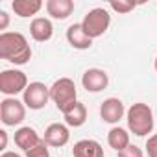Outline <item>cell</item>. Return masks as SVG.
<instances>
[{"instance_id":"6da1fadb","label":"cell","mask_w":157,"mask_h":157,"mask_svg":"<svg viewBox=\"0 0 157 157\" xmlns=\"http://www.w3.org/2000/svg\"><path fill=\"white\" fill-rule=\"evenodd\" d=\"M0 57L13 65H26L32 59V48L28 44V39L21 32H2L0 33Z\"/></svg>"},{"instance_id":"7a4b0ae2","label":"cell","mask_w":157,"mask_h":157,"mask_svg":"<svg viewBox=\"0 0 157 157\" xmlns=\"http://www.w3.org/2000/svg\"><path fill=\"white\" fill-rule=\"evenodd\" d=\"M126 120H128V129L137 135V137H146L153 131L155 120H153V111L148 104L137 102L126 111Z\"/></svg>"},{"instance_id":"3957f363","label":"cell","mask_w":157,"mask_h":157,"mask_svg":"<svg viewBox=\"0 0 157 157\" xmlns=\"http://www.w3.org/2000/svg\"><path fill=\"white\" fill-rule=\"evenodd\" d=\"M50 100L56 104V107L61 113H65L70 105H74L78 102L76 83L70 78H59V80H56L50 87Z\"/></svg>"},{"instance_id":"277c9868","label":"cell","mask_w":157,"mask_h":157,"mask_svg":"<svg viewBox=\"0 0 157 157\" xmlns=\"http://www.w3.org/2000/svg\"><path fill=\"white\" fill-rule=\"evenodd\" d=\"M109 24H111V15H109V11L105 8H94V10L87 11V15L82 21L83 32L93 41L98 39V37H102L109 30Z\"/></svg>"},{"instance_id":"5b68a950","label":"cell","mask_w":157,"mask_h":157,"mask_svg":"<svg viewBox=\"0 0 157 157\" xmlns=\"http://www.w3.org/2000/svg\"><path fill=\"white\" fill-rule=\"evenodd\" d=\"M28 78L22 70L17 68H8L0 72V93L6 94L8 98H15L19 93H24L28 87Z\"/></svg>"},{"instance_id":"8992f818","label":"cell","mask_w":157,"mask_h":157,"mask_svg":"<svg viewBox=\"0 0 157 157\" xmlns=\"http://www.w3.org/2000/svg\"><path fill=\"white\" fill-rule=\"evenodd\" d=\"M26 118V105L17 98H4L0 102V120L4 126H19Z\"/></svg>"},{"instance_id":"52a82bcc","label":"cell","mask_w":157,"mask_h":157,"mask_svg":"<svg viewBox=\"0 0 157 157\" xmlns=\"http://www.w3.org/2000/svg\"><path fill=\"white\" fill-rule=\"evenodd\" d=\"M50 100V87H46L43 82H32L26 91L22 93V102L26 107L33 109V111H39L43 109Z\"/></svg>"},{"instance_id":"ba28073f","label":"cell","mask_w":157,"mask_h":157,"mask_svg":"<svg viewBox=\"0 0 157 157\" xmlns=\"http://www.w3.org/2000/svg\"><path fill=\"white\" fill-rule=\"evenodd\" d=\"M82 85L87 93H100L109 85V76L102 68H87L82 76Z\"/></svg>"},{"instance_id":"9c48e42d","label":"cell","mask_w":157,"mask_h":157,"mask_svg":"<svg viewBox=\"0 0 157 157\" xmlns=\"http://www.w3.org/2000/svg\"><path fill=\"white\" fill-rule=\"evenodd\" d=\"M126 115V107L118 98H107L100 105V118L107 124H118Z\"/></svg>"},{"instance_id":"30bf717a","label":"cell","mask_w":157,"mask_h":157,"mask_svg":"<svg viewBox=\"0 0 157 157\" xmlns=\"http://www.w3.org/2000/svg\"><path fill=\"white\" fill-rule=\"evenodd\" d=\"M70 139V131H68V126L67 124H59V122H54L50 124L46 129H44V137L43 140L48 144V146H54V148H61L68 142Z\"/></svg>"},{"instance_id":"8fae6325","label":"cell","mask_w":157,"mask_h":157,"mask_svg":"<svg viewBox=\"0 0 157 157\" xmlns=\"http://www.w3.org/2000/svg\"><path fill=\"white\" fill-rule=\"evenodd\" d=\"M67 41L76 50H87L93 46V39L83 32L82 22H74L67 28Z\"/></svg>"},{"instance_id":"7c38bea8","label":"cell","mask_w":157,"mask_h":157,"mask_svg":"<svg viewBox=\"0 0 157 157\" xmlns=\"http://www.w3.org/2000/svg\"><path fill=\"white\" fill-rule=\"evenodd\" d=\"M30 35L37 43H46L54 35V26L46 17H35L30 24Z\"/></svg>"},{"instance_id":"4fadbf2b","label":"cell","mask_w":157,"mask_h":157,"mask_svg":"<svg viewBox=\"0 0 157 157\" xmlns=\"http://www.w3.org/2000/svg\"><path fill=\"white\" fill-rule=\"evenodd\" d=\"M13 140H15V144H17L22 151H30V150L35 148L43 139L39 137V133H37L33 128H30V126H22V128H19V129L15 131Z\"/></svg>"},{"instance_id":"5bb4252c","label":"cell","mask_w":157,"mask_h":157,"mask_svg":"<svg viewBox=\"0 0 157 157\" xmlns=\"http://www.w3.org/2000/svg\"><path fill=\"white\" fill-rule=\"evenodd\" d=\"M74 157H104V148L94 139H82L72 148Z\"/></svg>"},{"instance_id":"9a60e30c","label":"cell","mask_w":157,"mask_h":157,"mask_svg":"<svg viewBox=\"0 0 157 157\" xmlns=\"http://www.w3.org/2000/svg\"><path fill=\"white\" fill-rule=\"evenodd\" d=\"M46 8V13L56 19V21H65L67 17L72 15L74 11V2L72 0H48L44 4Z\"/></svg>"},{"instance_id":"2e32d148","label":"cell","mask_w":157,"mask_h":157,"mask_svg":"<svg viewBox=\"0 0 157 157\" xmlns=\"http://www.w3.org/2000/svg\"><path fill=\"white\" fill-rule=\"evenodd\" d=\"M63 118H65V124L67 126H70V128H80L87 120V107L82 102H76L74 105H70L63 113Z\"/></svg>"},{"instance_id":"e0dca14e","label":"cell","mask_w":157,"mask_h":157,"mask_svg":"<svg viewBox=\"0 0 157 157\" xmlns=\"http://www.w3.org/2000/svg\"><path fill=\"white\" fill-rule=\"evenodd\" d=\"M11 8H13L17 17L28 19V17H33V15H37L41 11L43 2H41V0H13Z\"/></svg>"},{"instance_id":"ac0fdd59","label":"cell","mask_w":157,"mask_h":157,"mask_svg":"<svg viewBox=\"0 0 157 157\" xmlns=\"http://www.w3.org/2000/svg\"><path fill=\"white\" fill-rule=\"evenodd\" d=\"M107 144L118 153V151H122L124 148L129 146V133H128L124 128L115 126V128H111L109 133H107Z\"/></svg>"},{"instance_id":"d6986e66","label":"cell","mask_w":157,"mask_h":157,"mask_svg":"<svg viewBox=\"0 0 157 157\" xmlns=\"http://www.w3.org/2000/svg\"><path fill=\"white\" fill-rule=\"evenodd\" d=\"M109 8L113 11H117L118 15H126V13H129L135 8V2H129V0H111Z\"/></svg>"},{"instance_id":"ffe728a7","label":"cell","mask_w":157,"mask_h":157,"mask_svg":"<svg viewBox=\"0 0 157 157\" xmlns=\"http://www.w3.org/2000/svg\"><path fill=\"white\" fill-rule=\"evenodd\" d=\"M26 157H50L48 144H46L44 140H41L35 148H32L30 151H26Z\"/></svg>"},{"instance_id":"44dd1931","label":"cell","mask_w":157,"mask_h":157,"mask_svg":"<svg viewBox=\"0 0 157 157\" xmlns=\"http://www.w3.org/2000/svg\"><path fill=\"white\" fill-rule=\"evenodd\" d=\"M118 157H144V151L139 146L129 144L128 148H124L122 151H118Z\"/></svg>"},{"instance_id":"7402d4cb","label":"cell","mask_w":157,"mask_h":157,"mask_svg":"<svg viewBox=\"0 0 157 157\" xmlns=\"http://www.w3.org/2000/svg\"><path fill=\"white\" fill-rule=\"evenodd\" d=\"M146 153H148V157H157V133H153V135H150L148 137V140H146Z\"/></svg>"},{"instance_id":"603a6c76","label":"cell","mask_w":157,"mask_h":157,"mask_svg":"<svg viewBox=\"0 0 157 157\" xmlns=\"http://www.w3.org/2000/svg\"><path fill=\"white\" fill-rule=\"evenodd\" d=\"M10 24V15L6 11H0V30H6Z\"/></svg>"},{"instance_id":"cb8c5ba5","label":"cell","mask_w":157,"mask_h":157,"mask_svg":"<svg viewBox=\"0 0 157 157\" xmlns=\"http://www.w3.org/2000/svg\"><path fill=\"white\" fill-rule=\"evenodd\" d=\"M0 137H2V146H0V150H6V146H8V131L0 129Z\"/></svg>"},{"instance_id":"d4e9b609","label":"cell","mask_w":157,"mask_h":157,"mask_svg":"<svg viewBox=\"0 0 157 157\" xmlns=\"http://www.w3.org/2000/svg\"><path fill=\"white\" fill-rule=\"evenodd\" d=\"M0 157H21V155H19V153H15V151H4Z\"/></svg>"},{"instance_id":"484cf974","label":"cell","mask_w":157,"mask_h":157,"mask_svg":"<svg viewBox=\"0 0 157 157\" xmlns=\"http://www.w3.org/2000/svg\"><path fill=\"white\" fill-rule=\"evenodd\" d=\"M153 67H155V72H157V57H155V61H153Z\"/></svg>"}]
</instances>
